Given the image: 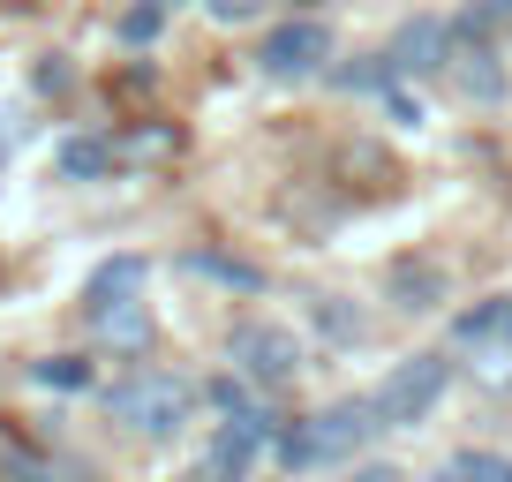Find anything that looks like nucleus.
Returning a JSON list of instances; mask_svg holds the SVG:
<instances>
[{
    "mask_svg": "<svg viewBox=\"0 0 512 482\" xmlns=\"http://www.w3.org/2000/svg\"><path fill=\"white\" fill-rule=\"evenodd\" d=\"M189 272H204V279H226V287H241V294H256L264 287V272H256V264H241V257H219V249H189Z\"/></svg>",
    "mask_w": 512,
    "mask_h": 482,
    "instance_id": "ddd939ff",
    "label": "nucleus"
},
{
    "mask_svg": "<svg viewBox=\"0 0 512 482\" xmlns=\"http://www.w3.org/2000/svg\"><path fill=\"white\" fill-rule=\"evenodd\" d=\"M106 166H113V151L98 144V136H76V144L61 151V174H76V181H83V174H106Z\"/></svg>",
    "mask_w": 512,
    "mask_h": 482,
    "instance_id": "2eb2a0df",
    "label": "nucleus"
},
{
    "mask_svg": "<svg viewBox=\"0 0 512 482\" xmlns=\"http://www.w3.org/2000/svg\"><path fill=\"white\" fill-rule=\"evenodd\" d=\"M369 430H377V407H369V400H339V407H324V415H309V422H294V430H279V460H287V467L347 460V452L369 445Z\"/></svg>",
    "mask_w": 512,
    "mask_h": 482,
    "instance_id": "f03ea898",
    "label": "nucleus"
},
{
    "mask_svg": "<svg viewBox=\"0 0 512 482\" xmlns=\"http://www.w3.org/2000/svg\"><path fill=\"white\" fill-rule=\"evenodd\" d=\"M490 332H505V302H482L460 317V339H490Z\"/></svg>",
    "mask_w": 512,
    "mask_h": 482,
    "instance_id": "f3484780",
    "label": "nucleus"
},
{
    "mask_svg": "<svg viewBox=\"0 0 512 482\" xmlns=\"http://www.w3.org/2000/svg\"><path fill=\"white\" fill-rule=\"evenodd\" d=\"M226 354H234V377H241V385H256V392L294 385V370H302V347H294V332H279V324H264V317L234 324Z\"/></svg>",
    "mask_w": 512,
    "mask_h": 482,
    "instance_id": "20e7f679",
    "label": "nucleus"
},
{
    "mask_svg": "<svg viewBox=\"0 0 512 482\" xmlns=\"http://www.w3.org/2000/svg\"><path fill=\"white\" fill-rule=\"evenodd\" d=\"M279 430H287V422H279V415H264V407H249V415H226L219 430H211L204 467H196V475H204V482H249L256 452H264V445H279Z\"/></svg>",
    "mask_w": 512,
    "mask_h": 482,
    "instance_id": "39448f33",
    "label": "nucleus"
},
{
    "mask_svg": "<svg viewBox=\"0 0 512 482\" xmlns=\"http://www.w3.org/2000/svg\"><path fill=\"white\" fill-rule=\"evenodd\" d=\"M490 31H512V0H467L452 16V46H482Z\"/></svg>",
    "mask_w": 512,
    "mask_h": 482,
    "instance_id": "f8f14e48",
    "label": "nucleus"
},
{
    "mask_svg": "<svg viewBox=\"0 0 512 482\" xmlns=\"http://www.w3.org/2000/svg\"><path fill=\"white\" fill-rule=\"evenodd\" d=\"M324 61H332V31H324L317 16L279 23V31H264V46H256V68L272 83H302V76H317Z\"/></svg>",
    "mask_w": 512,
    "mask_h": 482,
    "instance_id": "423d86ee",
    "label": "nucleus"
},
{
    "mask_svg": "<svg viewBox=\"0 0 512 482\" xmlns=\"http://www.w3.org/2000/svg\"><path fill=\"white\" fill-rule=\"evenodd\" d=\"M204 400H211V407H226V415H249V400H241V377H211Z\"/></svg>",
    "mask_w": 512,
    "mask_h": 482,
    "instance_id": "a211bd4d",
    "label": "nucleus"
},
{
    "mask_svg": "<svg viewBox=\"0 0 512 482\" xmlns=\"http://www.w3.org/2000/svg\"><path fill=\"white\" fill-rule=\"evenodd\" d=\"M392 302H400L407 317H422V309H437V302H445V264H422V257L392 264Z\"/></svg>",
    "mask_w": 512,
    "mask_h": 482,
    "instance_id": "9b49d317",
    "label": "nucleus"
},
{
    "mask_svg": "<svg viewBox=\"0 0 512 482\" xmlns=\"http://www.w3.org/2000/svg\"><path fill=\"white\" fill-rule=\"evenodd\" d=\"M505 339H512V302H505Z\"/></svg>",
    "mask_w": 512,
    "mask_h": 482,
    "instance_id": "4be33fe9",
    "label": "nucleus"
},
{
    "mask_svg": "<svg viewBox=\"0 0 512 482\" xmlns=\"http://www.w3.org/2000/svg\"><path fill=\"white\" fill-rule=\"evenodd\" d=\"M430 482H467V475H460V467H437V475H430Z\"/></svg>",
    "mask_w": 512,
    "mask_h": 482,
    "instance_id": "412c9836",
    "label": "nucleus"
},
{
    "mask_svg": "<svg viewBox=\"0 0 512 482\" xmlns=\"http://www.w3.org/2000/svg\"><path fill=\"white\" fill-rule=\"evenodd\" d=\"M445 385H452V362H445V354H407L400 370L369 392V407H377L384 430H415V422L445 400Z\"/></svg>",
    "mask_w": 512,
    "mask_h": 482,
    "instance_id": "7ed1b4c3",
    "label": "nucleus"
},
{
    "mask_svg": "<svg viewBox=\"0 0 512 482\" xmlns=\"http://www.w3.org/2000/svg\"><path fill=\"white\" fill-rule=\"evenodd\" d=\"M505 482H512V475H505Z\"/></svg>",
    "mask_w": 512,
    "mask_h": 482,
    "instance_id": "b1692460",
    "label": "nucleus"
},
{
    "mask_svg": "<svg viewBox=\"0 0 512 482\" xmlns=\"http://www.w3.org/2000/svg\"><path fill=\"white\" fill-rule=\"evenodd\" d=\"M189 482H204V475H189Z\"/></svg>",
    "mask_w": 512,
    "mask_h": 482,
    "instance_id": "5701e85b",
    "label": "nucleus"
},
{
    "mask_svg": "<svg viewBox=\"0 0 512 482\" xmlns=\"http://www.w3.org/2000/svg\"><path fill=\"white\" fill-rule=\"evenodd\" d=\"M159 31H166V8H159V0H144V8H128V16H121V46H151Z\"/></svg>",
    "mask_w": 512,
    "mask_h": 482,
    "instance_id": "dca6fc26",
    "label": "nucleus"
},
{
    "mask_svg": "<svg viewBox=\"0 0 512 482\" xmlns=\"http://www.w3.org/2000/svg\"><path fill=\"white\" fill-rule=\"evenodd\" d=\"M445 61H452V23H437V16H415L400 38H392V53H384L392 83L400 76H430V68H445Z\"/></svg>",
    "mask_w": 512,
    "mask_h": 482,
    "instance_id": "0eeeda50",
    "label": "nucleus"
},
{
    "mask_svg": "<svg viewBox=\"0 0 512 482\" xmlns=\"http://www.w3.org/2000/svg\"><path fill=\"white\" fill-rule=\"evenodd\" d=\"M31 377H38L46 392H91V362H83V354H46Z\"/></svg>",
    "mask_w": 512,
    "mask_h": 482,
    "instance_id": "4468645a",
    "label": "nucleus"
},
{
    "mask_svg": "<svg viewBox=\"0 0 512 482\" xmlns=\"http://www.w3.org/2000/svg\"><path fill=\"white\" fill-rule=\"evenodd\" d=\"M91 339H98L106 354H144V347H151V309H144V294H136V302L98 309V317H91Z\"/></svg>",
    "mask_w": 512,
    "mask_h": 482,
    "instance_id": "6e6552de",
    "label": "nucleus"
},
{
    "mask_svg": "<svg viewBox=\"0 0 512 482\" xmlns=\"http://www.w3.org/2000/svg\"><path fill=\"white\" fill-rule=\"evenodd\" d=\"M445 76L460 83V91L475 98V106H497V98H505V61H497L490 46H452Z\"/></svg>",
    "mask_w": 512,
    "mask_h": 482,
    "instance_id": "1a4fd4ad",
    "label": "nucleus"
},
{
    "mask_svg": "<svg viewBox=\"0 0 512 482\" xmlns=\"http://www.w3.org/2000/svg\"><path fill=\"white\" fill-rule=\"evenodd\" d=\"M219 23H249V16H264V0H204Z\"/></svg>",
    "mask_w": 512,
    "mask_h": 482,
    "instance_id": "6ab92c4d",
    "label": "nucleus"
},
{
    "mask_svg": "<svg viewBox=\"0 0 512 482\" xmlns=\"http://www.w3.org/2000/svg\"><path fill=\"white\" fill-rule=\"evenodd\" d=\"M106 415L128 437H181V422L196 415V385L174 377V370H136L106 392Z\"/></svg>",
    "mask_w": 512,
    "mask_h": 482,
    "instance_id": "f257e3e1",
    "label": "nucleus"
},
{
    "mask_svg": "<svg viewBox=\"0 0 512 482\" xmlns=\"http://www.w3.org/2000/svg\"><path fill=\"white\" fill-rule=\"evenodd\" d=\"M136 294H144V257H106L83 279V317H98V309H113V302H136Z\"/></svg>",
    "mask_w": 512,
    "mask_h": 482,
    "instance_id": "9d476101",
    "label": "nucleus"
},
{
    "mask_svg": "<svg viewBox=\"0 0 512 482\" xmlns=\"http://www.w3.org/2000/svg\"><path fill=\"white\" fill-rule=\"evenodd\" d=\"M354 482H400V475H392V467H362Z\"/></svg>",
    "mask_w": 512,
    "mask_h": 482,
    "instance_id": "aec40b11",
    "label": "nucleus"
}]
</instances>
